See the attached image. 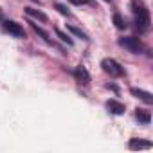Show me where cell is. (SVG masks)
I'll return each mask as SVG.
<instances>
[{
  "label": "cell",
  "mask_w": 153,
  "mask_h": 153,
  "mask_svg": "<svg viewBox=\"0 0 153 153\" xmlns=\"http://www.w3.org/2000/svg\"><path fill=\"white\" fill-rule=\"evenodd\" d=\"M131 11L135 15V25H137L139 33H146L149 29L151 18H149V11L144 6L142 0H131Z\"/></svg>",
  "instance_id": "obj_1"
},
{
  "label": "cell",
  "mask_w": 153,
  "mask_h": 153,
  "mask_svg": "<svg viewBox=\"0 0 153 153\" xmlns=\"http://www.w3.org/2000/svg\"><path fill=\"white\" fill-rule=\"evenodd\" d=\"M101 67H103V70H105L106 74L114 76V78H119V76L124 74V68H123L115 59H112V58H105V59L101 61Z\"/></svg>",
  "instance_id": "obj_2"
},
{
  "label": "cell",
  "mask_w": 153,
  "mask_h": 153,
  "mask_svg": "<svg viewBox=\"0 0 153 153\" xmlns=\"http://www.w3.org/2000/svg\"><path fill=\"white\" fill-rule=\"evenodd\" d=\"M119 45L124 47L126 51L133 52V54L142 52V43H140V40L135 38V36H124V38H119Z\"/></svg>",
  "instance_id": "obj_3"
},
{
  "label": "cell",
  "mask_w": 153,
  "mask_h": 153,
  "mask_svg": "<svg viewBox=\"0 0 153 153\" xmlns=\"http://www.w3.org/2000/svg\"><path fill=\"white\" fill-rule=\"evenodd\" d=\"M4 29H6L9 34L16 36V38H25V31H24V27H22L18 22H13V20H6V22H4Z\"/></svg>",
  "instance_id": "obj_4"
},
{
  "label": "cell",
  "mask_w": 153,
  "mask_h": 153,
  "mask_svg": "<svg viewBox=\"0 0 153 153\" xmlns=\"http://www.w3.org/2000/svg\"><path fill=\"white\" fill-rule=\"evenodd\" d=\"M106 108H108V112L114 114V115H123V114L126 112V106H124L121 101H117V99H108V101H106Z\"/></svg>",
  "instance_id": "obj_5"
},
{
  "label": "cell",
  "mask_w": 153,
  "mask_h": 153,
  "mask_svg": "<svg viewBox=\"0 0 153 153\" xmlns=\"http://www.w3.org/2000/svg\"><path fill=\"white\" fill-rule=\"evenodd\" d=\"M74 76H76V79H78L79 83H83V85L90 83V74H88V70L83 65H78V67L74 68Z\"/></svg>",
  "instance_id": "obj_6"
},
{
  "label": "cell",
  "mask_w": 153,
  "mask_h": 153,
  "mask_svg": "<svg viewBox=\"0 0 153 153\" xmlns=\"http://www.w3.org/2000/svg\"><path fill=\"white\" fill-rule=\"evenodd\" d=\"M130 92H131V96L139 97V99H140V101H144L146 105H151V103H153V96H151L149 92H146V90H140V88H131Z\"/></svg>",
  "instance_id": "obj_7"
},
{
  "label": "cell",
  "mask_w": 153,
  "mask_h": 153,
  "mask_svg": "<svg viewBox=\"0 0 153 153\" xmlns=\"http://www.w3.org/2000/svg\"><path fill=\"white\" fill-rule=\"evenodd\" d=\"M128 146H130V149H148V148H151V142L142 140V139H131Z\"/></svg>",
  "instance_id": "obj_8"
},
{
  "label": "cell",
  "mask_w": 153,
  "mask_h": 153,
  "mask_svg": "<svg viewBox=\"0 0 153 153\" xmlns=\"http://www.w3.org/2000/svg\"><path fill=\"white\" fill-rule=\"evenodd\" d=\"M135 117H137L139 123H142V124H149V123H151V112H149V110L139 108V110L135 112Z\"/></svg>",
  "instance_id": "obj_9"
},
{
  "label": "cell",
  "mask_w": 153,
  "mask_h": 153,
  "mask_svg": "<svg viewBox=\"0 0 153 153\" xmlns=\"http://www.w3.org/2000/svg\"><path fill=\"white\" fill-rule=\"evenodd\" d=\"M25 13H27L29 16H33V18L40 20V22H47V20H49V18H47V15H45L43 11H40V9H34V7H25Z\"/></svg>",
  "instance_id": "obj_10"
},
{
  "label": "cell",
  "mask_w": 153,
  "mask_h": 153,
  "mask_svg": "<svg viewBox=\"0 0 153 153\" xmlns=\"http://www.w3.org/2000/svg\"><path fill=\"white\" fill-rule=\"evenodd\" d=\"M29 24H31V27H33V31H34V33H36V34H38V36H40L42 40H43V42H47V43H51V38H49V33H47L45 29H42V27H40L38 24H34V22H29Z\"/></svg>",
  "instance_id": "obj_11"
},
{
  "label": "cell",
  "mask_w": 153,
  "mask_h": 153,
  "mask_svg": "<svg viewBox=\"0 0 153 153\" xmlns=\"http://www.w3.org/2000/svg\"><path fill=\"white\" fill-rule=\"evenodd\" d=\"M54 33H56V36H58V38H59V40H61L63 43H67L68 47H72V45H74V40H72V38H70L68 34H65V33H63L61 29H58V27H56V29H54Z\"/></svg>",
  "instance_id": "obj_12"
},
{
  "label": "cell",
  "mask_w": 153,
  "mask_h": 153,
  "mask_svg": "<svg viewBox=\"0 0 153 153\" xmlns=\"http://www.w3.org/2000/svg\"><path fill=\"white\" fill-rule=\"evenodd\" d=\"M114 24H115V27H117L119 31H123V29H126V27H128V24H126L124 16H121L119 13H115V15H114Z\"/></svg>",
  "instance_id": "obj_13"
},
{
  "label": "cell",
  "mask_w": 153,
  "mask_h": 153,
  "mask_svg": "<svg viewBox=\"0 0 153 153\" xmlns=\"http://www.w3.org/2000/svg\"><path fill=\"white\" fill-rule=\"evenodd\" d=\"M67 29L74 34V36H78V38H81V40H85V42H88V36L81 31V29H78V27H76V25H67Z\"/></svg>",
  "instance_id": "obj_14"
},
{
  "label": "cell",
  "mask_w": 153,
  "mask_h": 153,
  "mask_svg": "<svg viewBox=\"0 0 153 153\" xmlns=\"http://www.w3.org/2000/svg\"><path fill=\"white\" fill-rule=\"evenodd\" d=\"M54 7H56V9H58V13H61L63 16H70V15H72V13L67 9V6H63V4H59V2H58V4H54Z\"/></svg>",
  "instance_id": "obj_15"
},
{
  "label": "cell",
  "mask_w": 153,
  "mask_h": 153,
  "mask_svg": "<svg viewBox=\"0 0 153 153\" xmlns=\"http://www.w3.org/2000/svg\"><path fill=\"white\" fill-rule=\"evenodd\" d=\"M33 2H38V0H33Z\"/></svg>",
  "instance_id": "obj_16"
}]
</instances>
